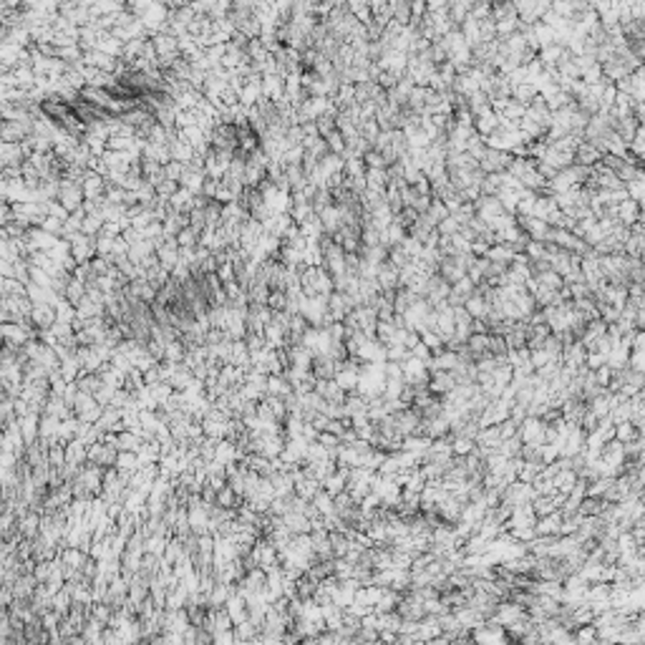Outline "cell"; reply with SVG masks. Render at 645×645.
<instances>
[{
  "label": "cell",
  "instance_id": "6da1fadb",
  "mask_svg": "<svg viewBox=\"0 0 645 645\" xmlns=\"http://www.w3.org/2000/svg\"><path fill=\"white\" fill-rule=\"evenodd\" d=\"M635 215H638V204H635L633 199H625V204L620 207V217H623L625 222H633Z\"/></svg>",
  "mask_w": 645,
  "mask_h": 645
}]
</instances>
